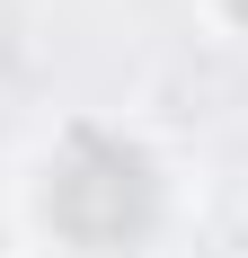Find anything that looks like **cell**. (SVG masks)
Returning a JSON list of instances; mask_svg holds the SVG:
<instances>
[{"instance_id": "obj_1", "label": "cell", "mask_w": 248, "mask_h": 258, "mask_svg": "<svg viewBox=\"0 0 248 258\" xmlns=\"http://www.w3.org/2000/svg\"><path fill=\"white\" fill-rule=\"evenodd\" d=\"M45 214H53V232L71 240V249H98V258H106V249H133V240L151 232L160 178H151L142 152L89 134V143L62 152V169H53V187H45Z\"/></svg>"}, {"instance_id": "obj_2", "label": "cell", "mask_w": 248, "mask_h": 258, "mask_svg": "<svg viewBox=\"0 0 248 258\" xmlns=\"http://www.w3.org/2000/svg\"><path fill=\"white\" fill-rule=\"evenodd\" d=\"M230 18H239V27H248V0H230Z\"/></svg>"}]
</instances>
